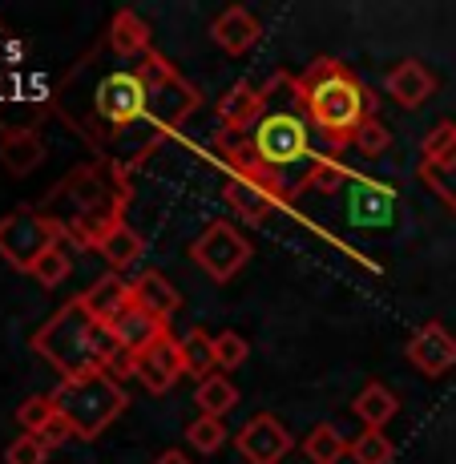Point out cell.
<instances>
[{"instance_id":"d6a6232c","label":"cell","mask_w":456,"mask_h":464,"mask_svg":"<svg viewBox=\"0 0 456 464\" xmlns=\"http://www.w3.org/2000/svg\"><path fill=\"white\" fill-rule=\"evenodd\" d=\"M44 460H49V449H44V440L33 432H21L5 449V464H44Z\"/></svg>"},{"instance_id":"d590c367","label":"cell","mask_w":456,"mask_h":464,"mask_svg":"<svg viewBox=\"0 0 456 464\" xmlns=\"http://www.w3.org/2000/svg\"><path fill=\"white\" fill-rule=\"evenodd\" d=\"M154 464H194L190 457H186V452L182 449H166L162 452V457H154Z\"/></svg>"},{"instance_id":"cb8c5ba5","label":"cell","mask_w":456,"mask_h":464,"mask_svg":"<svg viewBox=\"0 0 456 464\" xmlns=\"http://www.w3.org/2000/svg\"><path fill=\"white\" fill-rule=\"evenodd\" d=\"M347 178H352V174H347V166H339L335 158L319 154L315 162L307 166V174L291 186V202L295 198H307V194H339V186H344Z\"/></svg>"},{"instance_id":"603a6c76","label":"cell","mask_w":456,"mask_h":464,"mask_svg":"<svg viewBox=\"0 0 456 464\" xmlns=\"http://www.w3.org/2000/svg\"><path fill=\"white\" fill-rule=\"evenodd\" d=\"M93 251L102 255L105 263L113 266V271H125V266H133L141 255H146V243H141V235L130 227V222L118 218V222H113V227L93 243Z\"/></svg>"},{"instance_id":"4fadbf2b","label":"cell","mask_w":456,"mask_h":464,"mask_svg":"<svg viewBox=\"0 0 456 464\" xmlns=\"http://www.w3.org/2000/svg\"><path fill=\"white\" fill-rule=\"evenodd\" d=\"M408 363L420 372V376L428 380H441L444 372L456 368V335L449 327L441 324V319H428L420 332L408 339Z\"/></svg>"},{"instance_id":"7a4b0ae2","label":"cell","mask_w":456,"mask_h":464,"mask_svg":"<svg viewBox=\"0 0 456 464\" xmlns=\"http://www.w3.org/2000/svg\"><path fill=\"white\" fill-rule=\"evenodd\" d=\"M33 352L41 355L49 368L61 372V380H77V376H93L105 372L118 352L110 327H102L82 295H73L61 311H53L49 324H41L33 332Z\"/></svg>"},{"instance_id":"2e32d148","label":"cell","mask_w":456,"mask_h":464,"mask_svg":"<svg viewBox=\"0 0 456 464\" xmlns=\"http://www.w3.org/2000/svg\"><path fill=\"white\" fill-rule=\"evenodd\" d=\"M0 162L13 178L33 174L44 162V141L37 130H24V126H8L0 130Z\"/></svg>"},{"instance_id":"836d02e7","label":"cell","mask_w":456,"mask_h":464,"mask_svg":"<svg viewBox=\"0 0 456 464\" xmlns=\"http://www.w3.org/2000/svg\"><path fill=\"white\" fill-rule=\"evenodd\" d=\"M53 412H57V408H53V396H29L21 408H16V424H21L24 432L37 436Z\"/></svg>"},{"instance_id":"484cf974","label":"cell","mask_w":456,"mask_h":464,"mask_svg":"<svg viewBox=\"0 0 456 464\" xmlns=\"http://www.w3.org/2000/svg\"><path fill=\"white\" fill-rule=\"evenodd\" d=\"M347 452H352V440H344L335 424H315L303 436V457L311 464H339Z\"/></svg>"},{"instance_id":"1f68e13d","label":"cell","mask_w":456,"mask_h":464,"mask_svg":"<svg viewBox=\"0 0 456 464\" xmlns=\"http://www.w3.org/2000/svg\"><path fill=\"white\" fill-rule=\"evenodd\" d=\"M388 146H392V130L372 113V118L360 126V133H355V150L368 158H380V154H388Z\"/></svg>"},{"instance_id":"e575fe53","label":"cell","mask_w":456,"mask_h":464,"mask_svg":"<svg viewBox=\"0 0 456 464\" xmlns=\"http://www.w3.org/2000/svg\"><path fill=\"white\" fill-rule=\"evenodd\" d=\"M37 436L44 440V449L53 452V449H61V444H65V440H73V424H69L61 412H53L49 420H44V428H41Z\"/></svg>"},{"instance_id":"7402d4cb","label":"cell","mask_w":456,"mask_h":464,"mask_svg":"<svg viewBox=\"0 0 456 464\" xmlns=\"http://www.w3.org/2000/svg\"><path fill=\"white\" fill-rule=\"evenodd\" d=\"M352 412H355V420H360L364 428H372V432H383V428H388V420H396L400 396L388 388V383L368 380V383L360 388V396L352 400Z\"/></svg>"},{"instance_id":"5b68a950","label":"cell","mask_w":456,"mask_h":464,"mask_svg":"<svg viewBox=\"0 0 456 464\" xmlns=\"http://www.w3.org/2000/svg\"><path fill=\"white\" fill-rule=\"evenodd\" d=\"M138 77L146 82V118L158 130H178L202 105V93L170 65L162 53H150L138 65Z\"/></svg>"},{"instance_id":"9c48e42d","label":"cell","mask_w":456,"mask_h":464,"mask_svg":"<svg viewBox=\"0 0 456 464\" xmlns=\"http://www.w3.org/2000/svg\"><path fill=\"white\" fill-rule=\"evenodd\" d=\"M416 174H420V182L456 214V121H441V126H432V133L420 141Z\"/></svg>"},{"instance_id":"ba28073f","label":"cell","mask_w":456,"mask_h":464,"mask_svg":"<svg viewBox=\"0 0 456 464\" xmlns=\"http://www.w3.org/2000/svg\"><path fill=\"white\" fill-rule=\"evenodd\" d=\"M190 258L210 275L214 283H230L250 263V243L230 227V222L218 218V222H207V230L194 238Z\"/></svg>"},{"instance_id":"ac0fdd59","label":"cell","mask_w":456,"mask_h":464,"mask_svg":"<svg viewBox=\"0 0 456 464\" xmlns=\"http://www.w3.org/2000/svg\"><path fill=\"white\" fill-rule=\"evenodd\" d=\"M383 89H388V97L396 105H404V110H420V105H424L428 97L436 93V77L428 73L420 61L408 57V61H400V65L388 73Z\"/></svg>"},{"instance_id":"4316f807","label":"cell","mask_w":456,"mask_h":464,"mask_svg":"<svg viewBox=\"0 0 456 464\" xmlns=\"http://www.w3.org/2000/svg\"><path fill=\"white\" fill-rule=\"evenodd\" d=\"M182 363H186V376L194 380H207L218 372V360H214V335L202 332V327H190L182 339Z\"/></svg>"},{"instance_id":"4dcf8cb0","label":"cell","mask_w":456,"mask_h":464,"mask_svg":"<svg viewBox=\"0 0 456 464\" xmlns=\"http://www.w3.org/2000/svg\"><path fill=\"white\" fill-rule=\"evenodd\" d=\"M247 355H250V343L238 332H218V335H214V360H218L222 376H227V372H235V368H243Z\"/></svg>"},{"instance_id":"3957f363","label":"cell","mask_w":456,"mask_h":464,"mask_svg":"<svg viewBox=\"0 0 456 464\" xmlns=\"http://www.w3.org/2000/svg\"><path fill=\"white\" fill-rule=\"evenodd\" d=\"M222 166H227V182H222V198L243 222H267L283 202H291V190L283 186V174L258 162L250 141H230L218 146Z\"/></svg>"},{"instance_id":"277c9868","label":"cell","mask_w":456,"mask_h":464,"mask_svg":"<svg viewBox=\"0 0 456 464\" xmlns=\"http://www.w3.org/2000/svg\"><path fill=\"white\" fill-rule=\"evenodd\" d=\"M53 408L73 424L77 440H97L118 416L125 412L130 396L110 372H93V376H77V380H61V388L49 392Z\"/></svg>"},{"instance_id":"52a82bcc","label":"cell","mask_w":456,"mask_h":464,"mask_svg":"<svg viewBox=\"0 0 456 464\" xmlns=\"http://www.w3.org/2000/svg\"><path fill=\"white\" fill-rule=\"evenodd\" d=\"M250 150L258 154V162L271 166V169H287L295 162L311 154V126L303 113L295 110H275V113H263L258 126L250 130Z\"/></svg>"},{"instance_id":"e0dca14e","label":"cell","mask_w":456,"mask_h":464,"mask_svg":"<svg viewBox=\"0 0 456 464\" xmlns=\"http://www.w3.org/2000/svg\"><path fill=\"white\" fill-rule=\"evenodd\" d=\"M166 332H170V327L162 324V319H154L150 311H141L138 303H130V307H125L121 315L110 324L113 343H118L121 352H130V355H138L141 347H150L154 339H162Z\"/></svg>"},{"instance_id":"ffe728a7","label":"cell","mask_w":456,"mask_h":464,"mask_svg":"<svg viewBox=\"0 0 456 464\" xmlns=\"http://www.w3.org/2000/svg\"><path fill=\"white\" fill-rule=\"evenodd\" d=\"M82 303L89 307V315H93L97 324L110 327L113 319L130 307V283H125L118 271H110V275H102V279L89 283V287L82 291Z\"/></svg>"},{"instance_id":"8fae6325","label":"cell","mask_w":456,"mask_h":464,"mask_svg":"<svg viewBox=\"0 0 456 464\" xmlns=\"http://www.w3.org/2000/svg\"><path fill=\"white\" fill-rule=\"evenodd\" d=\"M235 449L247 464H279L295 449V436L287 432V424L275 412H258L238 428Z\"/></svg>"},{"instance_id":"8992f818","label":"cell","mask_w":456,"mask_h":464,"mask_svg":"<svg viewBox=\"0 0 456 464\" xmlns=\"http://www.w3.org/2000/svg\"><path fill=\"white\" fill-rule=\"evenodd\" d=\"M65 238V227L53 214H41L37 207H21L0 218V258L16 271L33 275V266L44 258V251Z\"/></svg>"},{"instance_id":"6da1fadb","label":"cell","mask_w":456,"mask_h":464,"mask_svg":"<svg viewBox=\"0 0 456 464\" xmlns=\"http://www.w3.org/2000/svg\"><path fill=\"white\" fill-rule=\"evenodd\" d=\"M291 93L307 126L332 150L355 146V133L375 113V97L368 93V85L335 57L311 61L307 73L291 77Z\"/></svg>"},{"instance_id":"5bb4252c","label":"cell","mask_w":456,"mask_h":464,"mask_svg":"<svg viewBox=\"0 0 456 464\" xmlns=\"http://www.w3.org/2000/svg\"><path fill=\"white\" fill-rule=\"evenodd\" d=\"M267 97H271V85H255V82H235L227 93L218 97V118L227 133H250L258 126L267 110Z\"/></svg>"},{"instance_id":"d4e9b609","label":"cell","mask_w":456,"mask_h":464,"mask_svg":"<svg viewBox=\"0 0 456 464\" xmlns=\"http://www.w3.org/2000/svg\"><path fill=\"white\" fill-rule=\"evenodd\" d=\"M194 404H199V416H214V420H222L227 412H235L238 408V388L222 376V372H214V376L199 380V388H194Z\"/></svg>"},{"instance_id":"9a60e30c","label":"cell","mask_w":456,"mask_h":464,"mask_svg":"<svg viewBox=\"0 0 456 464\" xmlns=\"http://www.w3.org/2000/svg\"><path fill=\"white\" fill-rule=\"evenodd\" d=\"M210 37H214V44H218L222 53H230V57H243L250 44L263 37V24H258L243 5H230V8H222V13L214 16Z\"/></svg>"},{"instance_id":"30bf717a","label":"cell","mask_w":456,"mask_h":464,"mask_svg":"<svg viewBox=\"0 0 456 464\" xmlns=\"http://www.w3.org/2000/svg\"><path fill=\"white\" fill-rule=\"evenodd\" d=\"M93 110L97 118H105L110 126H138L146 118V82L138 77V69H118V73L102 77L93 93Z\"/></svg>"},{"instance_id":"f546056e","label":"cell","mask_w":456,"mask_h":464,"mask_svg":"<svg viewBox=\"0 0 456 464\" xmlns=\"http://www.w3.org/2000/svg\"><path fill=\"white\" fill-rule=\"evenodd\" d=\"M355 464H392L396 457V449H392L388 432H372V428H364L360 436L352 440V452H347Z\"/></svg>"},{"instance_id":"44dd1931","label":"cell","mask_w":456,"mask_h":464,"mask_svg":"<svg viewBox=\"0 0 456 464\" xmlns=\"http://www.w3.org/2000/svg\"><path fill=\"white\" fill-rule=\"evenodd\" d=\"M110 49L118 53L125 61H146L150 53H154V44H150V24L141 21L133 8H118L110 21Z\"/></svg>"},{"instance_id":"d6986e66","label":"cell","mask_w":456,"mask_h":464,"mask_svg":"<svg viewBox=\"0 0 456 464\" xmlns=\"http://www.w3.org/2000/svg\"><path fill=\"white\" fill-rule=\"evenodd\" d=\"M130 303H138L141 311H150L154 319L170 324V319H174V311L182 307V295H178L174 283H170L162 271H141L138 279L130 283Z\"/></svg>"},{"instance_id":"7c38bea8","label":"cell","mask_w":456,"mask_h":464,"mask_svg":"<svg viewBox=\"0 0 456 464\" xmlns=\"http://www.w3.org/2000/svg\"><path fill=\"white\" fill-rule=\"evenodd\" d=\"M178 376H186L182 343H178L170 332L133 355V380H138L146 392H154V396H162V392L174 388Z\"/></svg>"},{"instance_id":"f1b7e54d","label":"cell","mask_w":456,"mask_h":464,"mask_svg":"<svg viewBox=\"0 0 456 464\" xmlns=\"http://www.w3.org/2000/svg\"><path fill=\"white\" fill-rule=\"evenodd\" d=\"M186 444L202 457H214V452L227 444V424L214 420V416H199V420L186 424Z\"/></svg>"},{"instance_id":"83f0119b","label":"cell","mask_w":456,"mask_h":464,"mask_svg":"<svg viewBox=\"0 0 456 464\" xmlns=\"http://www.w3.org/2000/svg\"><path fill=\"white\" fill-rule=\"evenodd\" d=\"M73 275V251H69V243L61 238L53 251H44V258L37 266H33V279L41 283V287H61V283Z\"/></svg>"}]
</instances>
